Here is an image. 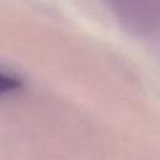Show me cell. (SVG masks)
I'll return each mask as SVG.
<instances>
[{"instance_id":"7a4b0ae2","label":"cell","mask_w":160,"mask_h":160,"mask_svg":"<svg viewBox=\"0 0 160 160\" xmlns=\"http://www.w3.org/2000/svg\"><path fill=\"white\" fill-rule=\"evenodd\" d=\"M20 86H21V80L18 76L9 75L0 71V96L6 92L14 91Z\"/></svg>"},{"instance_id":"6da1fadb","label":"cell","mask_w":160,"mask_h":160,"mask_svg":"<svg viewBox=\"0 0 160 160\" xmlns=\"http://www.w3.org/2000/svg\"><path fill=\"white\" fill-rule=\"evenodd\" d=\"M115 11L134 31L160 40V4L159 2H120Z\"/></svg>"}]
</instances>
